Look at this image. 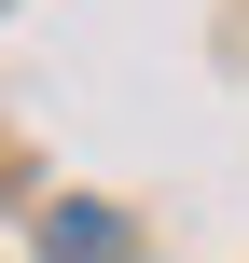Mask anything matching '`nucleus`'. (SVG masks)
I'll list each match as a JSON object with an SVG mask.
<instances>
[]
</instances>
